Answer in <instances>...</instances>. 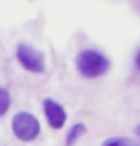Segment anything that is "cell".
Here are the masks:
<instances>
[{
    "label": "cell",
    "instance_id": "1",
    "mask_svg": "<svg viewBox=\"0 0 140 146\" xmlns=\"http://www.w3.org/2000/svg\"><path fill=\"white\" fill-rule=\"evenodd\" d=\"M78 72L86 78H98L109 71V59L96 50L86 48L77 54L75 59Z\"/></svg>",
    "mask_w": 140,
    "mask_h": 146
},
{
    "label": "cell",
    "instance_id": "2",
    "mask_svg": "<svg viewBox=\"0 0 140 146\" xmlns=\"http://www.w3.org/2000/svg\"><path fill=\"white\" fill-rule=\"evenodd\" d=\"M12 131L21 142H33L41 133V125L35 115L20 111L12 117Z\"/></svg>",
    "mask_w": 140,
    "mask_h": 146
},
{
    "label": "cell",
    "instance_id": "3",
    "mask_svg": "<svg viewBox=\"0 0 140 146\" xmlns=\"http://www.w3.org/2000/svg\"><path fill=\"white\" fill-rule=\"evenodd\" d=\"M17 59L20 65L29 72H44L45 71V57L30 44H18L17 47Z\"/></svg>",
    "mask_w": 140,
    "mask_h": 146
},
{
    "label": "cell",
    "instance_id": "4",
    "mask_svg": "<svg viewBox=\"0 0 140 146\" xmlns=\"http://www.w3.org/2000/svg\"><path fill=\"white\" fill-rule=\"evenodd\" d=\"M44 113L47 117V122L53 129H60L66 122V111L59 104L57 101L47 98L44 100Z\"/></svg>",
    "mask_w": 140,
    "mask_h": 146
},
{
    "label": "cell",
    "instance_id": "5",
    "mask_svg": "<svg viewBox=\"0 0 140 146\" xmlns=\"http://www.w3.org/2000/svg\"><path fill=\"white\" fill-rule=\"evenodd\" d=\"M88 128H86L84 123H75V125L68 131V136H66V146H74L75 143L78 142V139L84 136Z\"/></svg>",
    "mask_w": 140,
    "mask_h": 146
},
{
    "label": "cell",
    "instance_id": "6",
    "mask_svg": "<svg viewBox=\"0 0 140 146\" xmlns=\"http://www.w3.org/2000/svg\"><path fill=\"white\" fill-rule=\"evenodd\" d=\"M103 146H140L139 142L133 139H125V137H111L107 139L103 143Z\"/></svg>",
    "mask_w": 140,
    "mask_h": 146
},
{
    "label": "cell",
    "instance_id": "7",
    "mask_svg": "<svg viewBox=\"0 0 140 146\" xmlns=\"http://www.w3.org/2000/svg\"><path fill=\"white\" fill-rule=\"evenodd\" d=\"M11 107V95L5 88H0V116L6 115Z\"/></svg>",
    "mask_w": 140,
    "mask_h": 146
},
{
    "label": "cell",
    "instance_id": "8",
    "mask_svg": "<svg viewBox=\"0 0 140 146\" xmlns=\"http://www.w3.org/2000/svg\"><path fill=\"white\" fill-rule=\"evenodd\" d=\"M136 62H137V66L140 68V53H139V56H137V59H136Z\"/></svg>",
    "mask_w": 140,
    "mask_h": 146
},
{
    "label": "cell",
    "instance_id": "9",
    "mask_svg": "<svg viewBox=\"0 0 140 146\" xmlns=\"http://www.w3.org/2000/svg\"><path fill=\"white\" fill-rule=\"evenodd\" d=\"M136 133H137V134H139V136H140V125H139V127L136 128Z\"/></svg>",
    "mask_w": 140,
    "mask_h": 146
}]
</instances>
